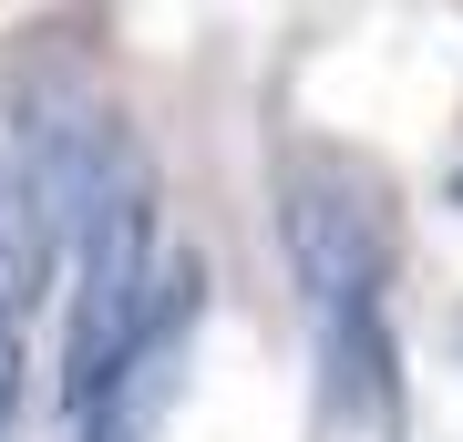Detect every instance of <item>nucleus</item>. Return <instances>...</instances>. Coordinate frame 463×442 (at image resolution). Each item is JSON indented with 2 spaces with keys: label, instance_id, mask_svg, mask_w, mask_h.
<instances>
[{
  "label": "nucleus",
  "instance_id": "1",
  "mask_svg": "<svg viewBox=\"0 0 463 442\" xmlns=\"http://www.w3.org/2000/svg\"><path fill=\"white\" fill-rule=\"evenodd\" d=\"M155 175L145 155L114 134V155H103L93 196H83V227H72V329H62V411L83 422L93 391L114 381L134 319H145L155 298Z\"/></svg>",
  "mask_w": 463,
  "mask_h": 442
},
{
  "label": "nucleus",
  "instance_id": "2",
  "mask_svg": "<svg viewBox=\"0 0 463 442\" xmlns=\"http://www.w3.org/2000/svg\"><path fill=\"white\" fill-rule=\"evenodd\" d=\"M279 237H288V268L298 288H309V309H381V278H392V196H381V175L340 155H309L288 165L279 185Z\"/></svg>",
  "mask_w": 463,
  "mask_h": 442
},
{
  "label": "nucleus",
  "instance_id": "3",
  "mask_svg": "<svg viewBox=\"0 0 463 442\" xmlns=\"http://www.w3.org/2000/svg\"><path fill=\"white\" fill-rule=\"evenodd\" d=\"M196 309H206V268L196 258H165L145 319H134V340H124V361H114V381H103L93 411H83V442H145L155 422H165V401H175V381H185Z\"/></svg>",
  "mask_w": 463,
  "mask_h": 442
},
{
  "label": "nucleus",
  "instance_id": "4",
  "mask_svg": "<svg viewBox=\"0 0 463 442\" xmlns=\"http://www.w3.org/2000/svg\"><path fill=\"white\" fill-rule=\"evenodd\" d=\"M319 361H330V401L340 411H361L371 432H392L402 381H392V329H381V309H330L319 319Z\"/></svg>",
  "mask_w": 463,
  "mask_h": 442
},
{
  "label": "nucleus",
  "instance_id": "5",
  "mask_svg": "<svg viewBox=\"0 0 463 442\" xmlns=\"http://www.w3.org/2000/svg\"><path fill=\"white\" fill-rule=\"evenodd\" d=\"M21 381H32V371H21V309L0 298V442L21 432Z\"/></svg>",
  "mask_w": 463,
  "mask_h": 442
}]
</instances>
